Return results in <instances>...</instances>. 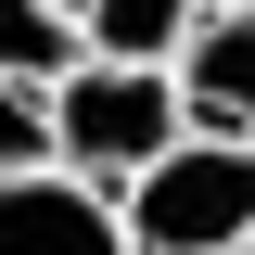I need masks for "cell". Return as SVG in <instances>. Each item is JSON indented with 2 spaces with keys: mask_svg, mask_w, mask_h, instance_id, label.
Instances as JSON below:
<instances>
[{
  "mask_svg": "<svg viewBox=\"0 0 255 255\" xmlns=\"http://www.w3.org/2000/svg\"><path fill=\"white\" fill-rule=\"evenodd\" d=\"M179 102H191V128L255 140V0L191 13V38H179Z\"/></svg>",
  "mask_w": 255,
  "mask_h": 255,
  "instance_id": "cell-4",
  "label": "cell"
},
{
  "mask_svg": "<svg viewBox=\"0 0 255 255\" xmlns=\"http://www.w3.org/2000/svg\"><path fill=\"white\" fill-rule=\"evenodd\" d=\"M115 217H128L140 255H243V243H255V140L179 128V140L128 179Z\"/></svg>",
  "mask_w": 255,
  "mask_h": 255,
  "instance_id": "cell-1",
  "label": "cell"
},
{
  "mask_svg": "<svg viewBox=\"0 0 255 255\" xmlns=\"http://www.w3.org/2000/svg\"><path fill=\"white\" fill-rule=\"evenodd\" d=\"M13 166H64L51 153V90H38V77H0V179H13Z\"/></svg>",
  "mask_w": 255,
  "mask_h": 255,
  "instance_id": "cell-7",
  "label": "cell"
},
{
  "mask_svg": "<svg viewBox=\"0 0 255 255\" xmlns=\"http://www.w3.org/2000/svg\"><path fill=\"white\" fill-rule=\"evenodd\" d=\"M243 255H255V243H243Z\"/></svg>",
  "mask_w": 255,
  "mask_h": 255,
  "instance_id": "cell-10",
  "label": "cell"
},
{
  "mask_svg": "<svg viewBox=\"0 0 255 255\" xmlns=\"http://www.w3.org/2000/svg\"><path fill=\"white\" fill-rule=\"evenodd\" d=\"M204 13H217V0H204Z\"/></svg>",
  "mask_w": 255,
  "mask_h": 255,
  "instance_id": "cell-9",
  "label": "cell"
},
{
  "mask_svg": "<svg viewBox=\"0 0 255 255\" xmlns=\"http://www.w3.org/2000/svg\"><path fill=\"white\" fill-rule=\"evenodd\" d=\"M191 13H204V0H77L90 51H115V64H179Z\"/></svg>",
  "mask_w": 255,
  "mask_h": 255,
  "instance_id": "cell-5",
  "label": "cell"
},
{
  "mask_svg": "<svg viewBox=\"0 0 255 255\" xmlns=\"http://www.w3.org/2000/svg\"><path fill=\"white\" fill-rule=\"evenodd\" d=\"M0 255H140L128 217L102 204V179L77 166H13L0 179Z\"/></svg>",
  "mask_w": 255,
  "mask_h": 255,
  "instance_id": "cell-3",
  "label": "cell"
},
{
  "mask_svg": "<svg viewBox=\"0 0 255 255\" xmlns=\"http://www.w3.org/2000/svg\"><path fill=\"white\" fill-rule=\"evenodd\" d=\"M179 128H191L179 64H115V51H77V64L51 77V153L77 166V179H140V166H153Z\"/></svg>",
  "mask_w": 255,
  "mask_h": 255,
  "instance_id": "cell-2",
  "label": "cell"
},
{
  "mask_svg": "<svg viewBox=\"0 0 255 255\" xmlns=\"http://www.w3.org/2000/svg\"><path fill=\"white\" fill-rule=\"evenodd\" d=\"M77 51H90V26H77L64 0H0V77H38V90H51Z\"/></svg>",
  "mask_w": 255,
  "mask_h": 255,
  "instance_id": "cell-6",
  "label": "cell"
},
{
  "mask_svg": "<svg viewBox=\"0 0 255 255\" xmlns=\"http://www.w3.org/2000/svg\"><path fill=\"white\" fill-rule=\"evenodd\" d=\"M64 13H77V0H64Z\"/></svg>",
  "mask_w": 255,
  "mask_h": 255,
  "instance_id": "cell-8",
  "label": "cell"
}]
</instances>
